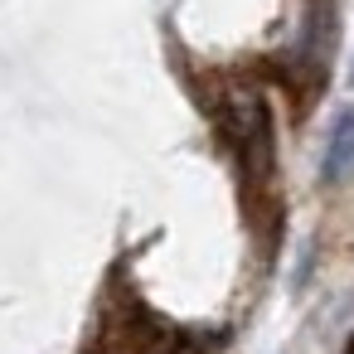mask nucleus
Here are the masks:
<instances>
[{"instance_id":"nucleus-1","label":"nucleus","mask_w":354,"mask_h":354,"mask_svg":"<svg viewBox=\"0 0 354 354\" xmlns=\"http://www.w3.org/2000/svg\"><path fill=\"white\" fill-rule=\"evenodd\" d=\"M349 170H354V107L339 112V122L330 127V141H325V180L339 185Z\"/></svg>"}]
</instances>
